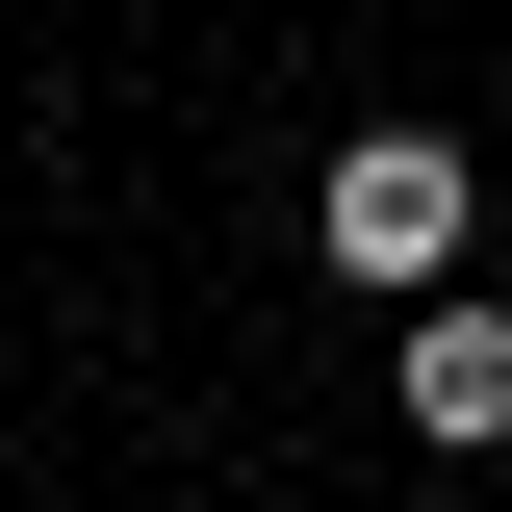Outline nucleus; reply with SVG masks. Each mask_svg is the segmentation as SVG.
Wrapping results in <instances>:
<instances>
[{"instance_id":"1","label":"nucleus","mask_w":512,"mask_h":512,"mask_svg":"<svg viewBox=\"0 0 512 512\" xmlns=\"http://www.w3.org/2000/svg\"><path fill=\"white\" fill-rule=\"evenodd\" d=\"M308 231H333V282H384V308H436V282H461V231H487V154H461V128H333Z\"/></svg>"},{"instance_id":"2","label":"nucleus","mask_w":512,"mask_h":512,"mask_svg":"<svg viewBox=\"0 0 512 512\" xmlns=\"http://www.w3.org/2000/svg\"><path fill=\"white\" fill-rule=\"evenodd\" d=\"M384 410H410L436 461H512V308H487V282H436V308L384 333Z\"/></svg>"}]
</instances>
